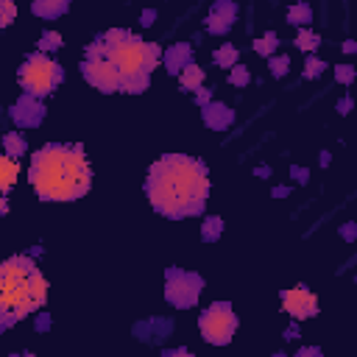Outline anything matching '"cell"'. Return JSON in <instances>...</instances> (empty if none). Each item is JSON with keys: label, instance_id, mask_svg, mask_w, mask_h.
<instances>
[{"label": "cell", "instance_id": "1", "mask_svg": "<svg viewBox=\"0 0 357 357\" xmlns=\"http://www.w3.org/2000/svg\"><path fill=\"white\" fill-rule=\"evenodd\" d=\"M145 192L151 206L165 218L198 215L209 195L206 165L184 153H167L151 165Z\"/></svg>", "mask_w": 357, "mask_h": 357}, {"label": "cell", "instance_id": "2", "mask_svg": "<svg viewBox=\"0 0 357 357\" xmlns=\"http://www.w3.org/2000/svg\"><path fill=\"white\" fill-rule=\"evenodd\" d=\"M28 178L42 201H78L89 192L92 167L81 145L50 142L31 156Z\"/></svg>", "mask_w": 357, "mask_h": 357}, {"label": "cell", "instance_id": "3", "mask_svg": "<svg viewBox=\"0 0 357 357\" xmlns=\"http://www.w3.org/2000/svg\"><path fill=\"white\" fill-rule=\"evenodd\" d=\"M95 53H103L120 73V92H145L151 70L162 59V47L156 42H145L134 36L131 31L114 28L100 33L92 45H86Z\"/></svg>", "mask_w": 357, "mask_h": 357}, {"label": "cell", "instance_id": "4", "mask_svg": "<svg viewBox=\"0 0 357 357\" xmlns=\"http://www.w3.org/2000/svg\"><path fill=\"white\" fill-rule=\"evenodd\" d=\"M47 298V282L31 257H8L0 262V329L14 326L36 312Z\"/></svg>", "mask_w": 357, "mask_h": 357}, {"label": "cell", "instance_id": "5", "mask_svg": "<svg viewBox=\"0 0 357 357\" xmlns=\"http://www.w3.org/2000/svg\"><path fill=\"white\" fill-rule=\"evenodd\" d=\"M61 78H64L61 67L53 59H47L45 53H31L22 61V67H20V84H22V89L28 95H36V98L50 95L61 84Z\"/></svg>", "mask_w": 357, "mask_h": 357}, {"label": "cell", "instance_id": "6", "mask_svg": "<svg viewBox=\"0 0 357 357\" xmlns=\"http://www.w3.org/2000/svg\"><path fill=\"white\" fill-rule=\"evenodd\" d=\"M198 326H201V335H204L206 343H212V346L229 343L234 329H237V318L231 312V304L229 301H215L212 307H206L201 312Z\"/></svg>", "mask_w": 357, "mask_h": 357}, {"label": "cell", "instance_id": "7", "mask_svg": "<svg viewBox=\"0 0 357 357\" xmlns=\"http://www.w3.org/2000/svg\"><path fill=\"white\" fill-rule=\"evenodd\" d=\"M204 287V279L198 273H187V271H178V268H167V282H165V298L178 307V310H187L198 301V293Z\"/></svg>", "mask_w": 357, "mask_h": 357}, {"label": "cell", "instance_id": "8", "mask_svg": "<svg viewBox=\"0 0 357 357\" xmlns=\"http://www.w3.org/2000/svg\"><path fill=\"white\" fill-rule=\"evenodd\" d=\"M81 73L84 78L100 89V92H120V73L117 67L103 56V53H95L86 47V59L81 61Z\"/></svg>", "mask_w": 357, "mask_h": 357}, {"label": "cell", "instance_id": "9", "mask_svg": "<svg viewBox=\"0 0 357 357\" xmlns=\"http://www.w3.org/2000/svg\"><path fill=\"white\" fill-rule=\"evenodd\" d=\"M282 304H284V312H290L293 318H307V315L318 312V301L304 284H296L293 290H284Z\"/></svg>", "mask_w": 357, "mask_h": 357}, {"label": "cell", "instance_id": "10", "mask_svg": "<svg viewBox=\"0 0 357 357\" xmlns=\"http://www.w3.org/2000/svg\"><path fill=\"white\" fill-rule=\"evenodd\" d=\"M11 117H14V123L22 126V128H33V126H39L42 117H45V103H42V98L25 92V95L14 103Z\"/></svg>", "mask_w": 357, "mask_h": 357}, {"label": "cell", "instance_id": "11", "mask_svg": "<svg viewBox=\"0 0 357 357\" xmlns=\"http://www.w3.org/2000/svg\"><path fill=\"white\" fill-rule=\"evenodd\" d=\"M234 20H237V6H234V0H218V3L212 6L209 17H206V31L215 33V36H218V33H226Z\"/></svg>", "mask_w": 357, "mask_h": 357}, {"label": "cell", "instance_id": "12", "mask_svg": "<svg viewBox=\"0 0 357 357\" xmlns=\"http://www.w3.org/2000/svg\"><path fill=\"white\" fill-rule=\"evenodd\" d=\"M201 117L215 131H223V128H229L234 123V112L226 103H218V100H206L204 109H201Z\"/></svg>", "mask_w": 357, "mask_h": 357}, {"label": "cell", "instance_id": "13", "mask_svg": "<svg viewBox=\"0 0 357 357\" xmlns=\"http://www.w3.org/2000/svg\"><path fill=\"white\" fill-rule=\"evenodd\" d=\"M165 67H167V73L170 75H178L190 61H192V47L190 45H184V42H178V45H173L170 50H165Z\"/></svg>", "mask_w": 357, "mask_h": 357}, {"label": "cell", "instance_id": "14", "mask_svg": "<svg viewBox=\"0 0 357 357\" xmlns=\"http://www.w3.org/2000/svg\"><path fill=\"white\" fill-rule=\"evenodd\" d=\"M67 8H70V0H33V3H31V11H33L36 17H42V20H56V17H61Z\"/></svg>", "mask_w": 357, "mask_h": 357}, {"label": "cell", "instance_id": "15", "mask_svg": "<svg viewBox=\"0 0 357 357\" xmlns=\"http://www.w3.org/2000/svg\"><path fill=\"white\" fill-rule=\"evenodd\" d=\"M178 81H181V89H187V92H198L201 84H204V70L195 67V64L190 61V64L178 73Z\"/></svg>", "mask_w": 357, "mask_h": 357}, {"label": "cell", "instance_id": "16", "mask_svg": "<svg viewBox=\"0 0 357 357\" xmlns=\"http://www.w3.org/2000/svg\"><path fill=\"white\" fill-rule=\"evenodd\" d=\"M14 181H17V159L3 153L0 156V195L8 192L14 187Z\"/></svg>", "mask_w": 357, "mask_h": 357}, {"label": "cell", "instance_id": "17", "mask_svg": "<svg viewBox=\"0 0 357 357\" xmlns=\"http://www.w3.org/2000/svg\"><path fill=\"white\" fill-rule=\"evenodd\" d=\"M287 20L293 22V25H307V22H312V8L307 6V3H296V6H290L287 8Z\"/></svg>", "mask_w": 357, "mask_h": 357}, {"label": "cell", "instance_id": "18", "mask_svg": "<svg viewBox=\"0 0 357 357\" xmlns=\"http://www.w3.org/2000/svg\"><path fill=\"white\" fill-rule=\"evenodd\" d=\"M3 148H6V156H11V159L22 156V151H25L22 134H6V137H3Z\"/></svg>", "mask_w": 357, "mask_h": 357}, {"label": "cell", "instance_id": "19", "mask_svg": "<svg viewBox=\"0 0 357 357\" xmlns=\"http://www.w3.org/2000/svg\"><path fill=\"white\" fill-rule=\"evenodd\" d=\"M296 47H301V50H315L318 45H321V39H318V33H312V31H307V28H301L298 31V36H296V42H293Z\"/></svg>", "mask_w": 357, "mask_h": 357}, {"label": "cell", "instance_id": "20", "mask_svg": "<svg viewBox=\"0 0 357 357\" xmlns=\"http://www.w3.org/2000/svg\"><path fill=\"white\" fill-rule=\"evenodd\" d=\"M215 64H220V67H234V64H237V50H234L231 45L218 47V50H215Z\"/></svg>", "mask_w": 357, "mask_h": 357}, {"label": "cell", "instance_id": "21", "mask_svg": "<svg viewBox=\"0 0 357 357\" xmlns=\"http://www.w3.org/2000/svg\"><path fill=\"white\" fill-rule=\"evenodd\" d=\"M220 231H223V220H220V218H206V223H204V229H201V237H204L206 243H215Z\"/></svg>", "mask_w": 357, "mask_h": 357}, {"label": "cell", "instance_id": "22", "mask_svg": "<svg viewBox=\"0 0 357 357\" xmlns=\"http://www.w3.org/2000/svg\"><path fill=\"white\" fill-rule=\"evenodd\" d=\"M276 45H279L276 33H265L262 39H257V42H254V50H257L259 56H271V53L276 50Z\"/></svg>", "mask_w": 357, "mask_h": 357}, {"label": "cell", "instance_id": "23", "mask_svg": "<svg viewBox=\"0 0 357 357\" xmlns=\"http://www.w3.org/2000/svg\"><path fill=\"white\" fill-rule=\"evenodd\" d=\"M14 14H17L14 0H0V28L11 25V22H14Z\"/></svg>", "mask_w": 357, "mask_h": 357}, {"label": "cell", "instance_id": "24", "mask_svg": "<svg viewBox=\"0 0 357 357\" xmlns=\"http://www.w3.org/2000/svg\"><path fill=\"white\" fill-rule=\"evenodd\" d=\"M231 73H229V81L234 84V86H245L248 81H251V75H248V70L245 67H240V64H234V67H229Z\"/></svg>", "mask_w": 357, "mask_h": 357}, {"label": "cell", "instance_id": "25", "mask_svg": "<svg viewBox=\"0 0 357 357\" xmlns=\"http://www.w3.org/2000/svg\"><path fill=\"white\" fill-rule=\"evenodd\" d=\"M61 45V36L56 33V31H45V36L39 39V50L45 53V50H56Z\"/></svg>", "mask_w": 357, "mask_h": 357}, {"label": "cell", "instance_id": "26", "mask_svg": "<svg viewBox=\"0 0 357 357\" xmlns=\"http://www.w3.org/2000/svg\"><path fill=\"white\" fill-rule=\"evenodd\" d=\"M268 67H271V73H273L276 78H282V75L287 73V67H290V56H276V59L268 61Z\"/></svg>", "mask_w": 357, "mask_h": 357}, {"label": "cell", "instance_id": "27", "mask_svg": "<svg viewBox=\"0 0 357 357\" xmlns=\"http://www.w3.org/2000/svg\"><path fill=\"white\" fill-rule=\"evenodd\" d=\"M324 61L321 59H307V64H304V78H318L321 73H324Z\"/></svg>", "mask_w": 357, "mask_h": 357}, {"label": "cell", "instance_id": "28", "mask_svg": "<svg viewBox=\"0 0 357 357\" xmlns=\"http://www.w3.org/2000/svg\"><path fill=\"white\" fill-rule=\"evenodd\" d=\"M335 78H337L340 84H351V78H354V67H349V64L337 67V70H335Z\"/></svg>", "mask_w": 357, "mask_h": 357}, {"label": "cell", "instance_id": "29", "mask_svg": "<svg viewBox=\"0 0 357 357\" xmlns=\"http://www.w3.org/2000/svg\"><path fill=\"white\" fill-rule=\"evenodd\" d=\"M209 100V89H198V103H206Z\"/></svg>", "mask_w": 357, "mask_h": 357}, {"label": "cell", "instance_id": "30", "mask_svg": "<svg viewBox=\"0 0 357 357\" xmlns=\"http://www.w3.org/2000/svg\"><path fill=\"white\" fill-rule=\"evenodd\" d=\"M6 209H8V204H6V198L0 195V215H6Z\"/></svg>", "mask_w": 357, "mask_h": 357}]
</instances>
